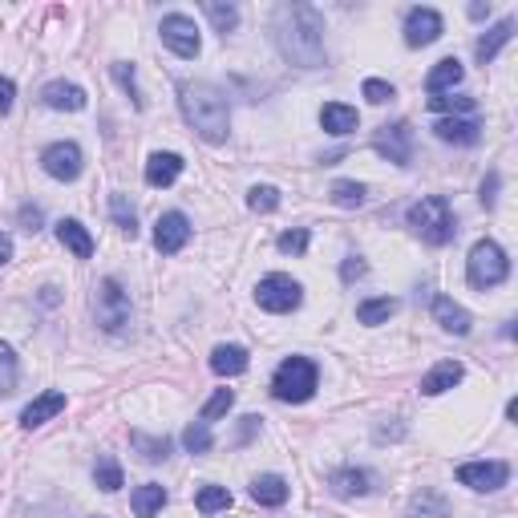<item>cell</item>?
Returning a JSON list of instances; mask_svg holds the SVG:
<instances>
[{"label": "cell", "instance_id": "obj_11", "mask_svg": "<svg viewBox=\"0 0 518 518\" xmlns=\"http://www.w3.org/2000/svg\"><path fill=\"white\" fill-rule=\"evenodd\" d=\"M373 146H377V154H385L389 162L409 167V162H413V130H409V122L381 126V130L373 134Z\"/></svg>", "mask_w": 518, "mask_h": 518}, {"label": "cell", "instance_id": "obj_16", "mask_svg": "<svg viewBox=\"0 0 518 518\" xmlns=\"http://www.w3.org/2000/svg\"><path fill=\"white\" fill-rule=\"evenodd\" d=\"M433 134L441 142H454V146H478L482 142V126L474 118H441V122H433Z\"/></svg>", "mask_w": 518, "mask_h": 518}, {"label": "cell", "instance_id": "obj_15", "mask_svg": "<svg viewBox=\"0 0 518 518\" xmlns=\"http://www.w3.org/2000/svg\"><path fill=\"white\" fill-rule=\"evenodd\" d=\"M62 409H65V393H62V389H49V393H41L37 401L25 405V413H21V425H25V430H37V425L53 422Z\"/></svg>", "mask_w": 518, "mask_h": 518}, {"label": "cell", "instance_id": "obj_32", "mask_svg": "<svg viewBox=\"0 0 518 518\" xmlns=\"http://www.w3.org/2000/svg\"><path fill=\"white\" fill-rule=\"evenodd\" d=\"M110 215H114V223L126 231V235H138V215H134V207H130V199H126L122 191H114L110 194Z\"/></svg>", "mask_w": 518, "mask_h": 518}, {"label": "cell", "instance_id": "obj_1", "mask_svg": "<svg viewBox=\"0 0 518 518\" xmlns=\"http://www.w3.org/2000/svg\"><path fill=\"white\" fill-rule=\"evenodd\" d=\"M275 45L284 62L296 70H320L328 62L325 53V17L312 4H284L275 12Z\"/></svg>", "mask_w": 518, "mask_h": 518}, {"label": "cell", "instance_id": "obj_40", "mask_svg": "<svg viewBox=\"0 0 518 518\" xmlns=\"http://www.w3.org/2000/svg\"><path fill=\"white\" fill-rule=\"evenodd\" d=\"M247 207H251L255 215L275 211V207H280V191H275V186H251V191H247Z\"/></svg>", "mask_w": 518, "mask_h": 518}, {"label": "cell", "instance_id": "obj_29", "mask_svg": "<svg viewBox=\"0 0 518 518\" xmlns=\"http://www.w3.org/2000/svg\"><path fill=\"white\" fill-rule=\"evenodd\" d=\"M130 446L142 454V462H167V457H170V441L167 438H150V433H142V430L130 433Z\"/></svg>", "mask_w": 518, "mask_h": 518}, {"label": "cell", "instance_id": "obj_49", "mask_svg": "<svg viewBox=\"0 0 518 518\" xmlns=\"http://www.w3.org/2000/svg\"><path fill=\"white\" fill-rule=\"evenodd\" d=\"M470 17H474V21H486V17H490V4H482V0H478V4H470Z\"/></svg>", "mask_w": 518, "mask_h": 518}, {"label": "cell", "instance_id": "obj_30", "mask_svg": "<svg viewBox=\"0 0 518 518\" xmlns=\"http://www.w3.org/2000/svg\"><path fill=\"white\" fill-rule=\"evenodd\" d=\"M202 12H207V17H211V25H215V33H235V25H239V9L235 4H223V0H207V4H202Z\"/></svg>", "mask_w": 518, "mask_h": 518}, {"label": "cell", "instance_id": "obj_43", "mask_svg": "<svg viewBox=\"0 0 518 518\" xmlns=\"http://www.w3.org/2000/svg\"><path fill=\"white\" fill-rule=\"evenodd\" d=\"M275 247H280L284 255H304V251H308V231H304V227L284 231V235L275 239Z\"/></svg>", "mask_w": 518, "mask_h": 518}, {"label": "cell", "instance_id": "obj_45", "mask_svg": "<svg viewBox=\"0 0 518 518\" xmlns=\"http://www.w3.org/2000/svg\"><path fill=\"white\" fill-rule=\"evenodd\" d=\"M17 223L25 231H41V223H45V215H41V207H33V202H25V207H21L17 211Z\"/></svg>", "mask_w": 518, "mask_h": 518}, {"label": "cell", "instance_id": "obj_7", "mask_svg": "<svg viewBox=\"0 0 518 518\" xmlns=\"http://www.w3.org/2000/svg\"><path fill=\"white\" fill-rule=\"evenodd\" d=\"M300 300H304V288L284 272H272V275H264V280L255 284V304L264 308V312H275V317L300 308Z\"/></svg>", "mask_w": 518, "mask_h": 518}, {"label": "cell", "instance_id": "obj_3", "mask_svg": "<svg viewBox=\"0 0 518 518\" xmlns=\"http://www.w3.org/2000/svg\"><path fill=\"white\" fill-rule=\"evenodd\" d=\"M409 227L425 239L430 247H446L449 239L457 235V219L449 211V202L441 194H430V199L413 202L409 207Z\"/></svg>", "mask_w": 518, "mask_h": 518}, {"label": "cell", "instance_id": "obj_26", "mask_svg": "<svg viewBox=\"0 0 518 518\" xmlns=\"http://www.w3.org/2000/svg\"><path fill=\"white\" fill-rule=\"evenodd\" d=\"M251 498L259 502V506H284V502H288V482H284L280 474H259L251 482Z\"/></svg>", "mask_w": 518, "mask_h": 518}, {"label": "cell", "instance_id": "obj_38", "mask_svg": "<svg viewBox=\"0 0 518 518\" xmlns=\"http://www.w3.org/2000/svg\"><path fill=\"white\" fill-rule=\"evenodd\" d=\"M17 377H21V365H17V352L9 344H0V397L12 393L17 389Z\"/></svg>", "mask_w": 518, "mask_h": 518}, {"label": "cell", "instance_id": "obj_28", "mask_svg": "<svg viewBox=\"0 0 518 518\" xmlns=\"http://www.w3.org/2000/svg\"><path fill=\"white\" fill-rule=\"evenodd\" d=\"M409 518H449V502H446V494H438V490L413 494V502H409Z\"/></svg>", "mask_w": 518, "mask_h": 518}, {"label": "cell", "instance_id": "obj_42", "mask_svg": "<svg viewBox=\"0 0 518 518\" xmlns=\"http://www.w3.org/2000/svg\"><path fill=\"white\" fill-rule=\"evenodd\" d=\"M360 94L369 97L373 106H385V102H393V97H397L393 86H389V81H381V78H369L365 86H360Z\"/></svg>", "mask_w": 518, "mask_h": 518}, {"label": "cell", "instance_id": "obj_10", "mask_svg": "<svg viewBox=\"0 0 518 518\" xmlns=\"http://www.w3.org/2000/svg\"><path fill=\"white\" fill-rule=\"evenodd\" d=\"M81 146L78 142H53V146L41 154V167L49 178H57V183H73V178L81 175Z\"/></svg>", "mask_w": 518, "mask_h": 518}, {"label": "cell", "instance_id": "obj_12", "mask_svg": "<svg viewBox=\"0 0 518 518\" xmlns=\"http://www.w3.org/2000/svg\"><path fill=\"white\" fill-rule=\"evenodd\" d=\"M186 239H191V219H186L183 211H167V215H159V223H154V247H159L162 255L183 251Z\"/></svg>", "mask_w": 518, "mask_h": 518}, {"label": "cell", "instance_id": "obj_48", "mask_svg": "<svg viewBox=\"0 0 518 518\" xmlns=\"http://www.w3.org/2000/svg\"><path fill=\"white\" fill-rule=\"evenodd\" d=\"M9 259H12V239L0 231V264H9Z\"/></svg>", "mask_w": 518, "mask_h": 518}, {"label": "cell", "instance_id": "obj_14", "mask_svg": "<svg viewBox=\"0 0 518 518\" xmlns=\"http://www.w3.org/2000/svg\"><path fill=\"white\" fill-rule=\"evenodd\" d=\"M41 102L49 110H70V114H78V110H86V89L73 86V81H49V86L41 89Z\"/></svg>", "mask_w": 518, "mask_h": 518}, {"label": "cell", "instance_id": "obj_4", "mask_svg": "<svg viewBox=\"0 0 518 518\" xmlns=\"http://www.w3.org/2000/svg\"><path fill=\"white\" fill-rule=\"evenodd\" d=\"M317 381H320V373H317V365L308 357H288L275 369V377H272V393H275V401H288V405H304L308 397L317 393Z\"/></svg>", "mask_w": 518, "mask_h": 518}, {"label": "cell", "instance_id": "obj_25", "mask_svg": "<svg viewBox=\"0 0 518 518\" xmlns=\"http://www.w3.org/2000/svg\"><path fill=\"white\" fill-rule=\"evenodd\" d=\"M320 126H325L328 134H336V138H344V134L357 130V110L344 106V102H328V106L320 110Z\"/></svg>", "mask_w": 518, "mask_h": 518}, {"label": "cell", "instance_id": "obj_19", "mask_svg": "<svg viewBox=\"0 0 518 518\" xmlns=\"http://www.w3.org/2000/svg\"><path fill=\"white\" fill-rule=\"evenodd\" d=\"M369 482L373 478L365 474V470H357V465L333 470V478H328V486H333L336 498H365V494H369Z\"/></svg>", "mask_w": 518, "mask_h": 518}, {"label": "cell", "instance_id": "obj_6", "mask_svg": "<svg viewBox=\"0 0 518 518\" xmlns=\"http://www.w3.org/2000/svg\"><path fill=\"white\" fill-rule=\"evenodd\" d=\"M94 317L106 333H122V328L130 325V296H126V288L114 275H106V280L94 288Z\"/></svg>", "mask_w": 518, "mask_h": 518}, {"label": "cell", "instance_id": "obj_35", "mask_svg": "<svg viewBox=\"0 0 518 518\" xmlns=\"http://www.w3.org/2000/svg\"><path fill=\"white\" fill-rule=\"evenodd\" d=\"M365 183H349V178H341V183H333V202L336 207H344V211H357L360 202H365Z\"/></svg>", "mask_w": 518, "mask_h": 518}, {"label": "cell", "instance_id": "obj_44", "mask_svg": "<svg viewBox=\"0 0 518 518\" xmlns=\"http://www.w3.org/2000/svg\"><path fill=\"white\" fill-rule=\"evenodd\" d=\"M498 186H502L498 170H490V175L482 178V194H478V199H482V207H486V211H494V202H498Z\"/></svg>", "mask_w": 518, "mask_h": 518}, {"label": "cell", "instance_id": "obj_37", "mask_svg": "<svg viewBox=\"0 0 518 518\" xmlns=\"http://www.w3.org/2000/svg\"><path fill=\"white\" fill-rule=\"evenodd\" d=\"M231 405H235V393H231V389H215V397H211L207 405H202L199 422H202V425L219 422V417H227V413H231Z\"/></svg>", "mask_w": 518, "mask_h": 518}, {"label": "cell", "instance_id": "obj_31", "mask_svg": "<svg viewBox=\"0 0 518 518\" xmlns=\"http://www.w3.org/2000/svg\"><path fill=\"white\" fill-rule=\"evenodd\" d=\"M397 308H401V304H397L393 296H381V300H365V304L357 308V320H360V325H385V320L393 317Z\"/></svg>", "mask_w": 518, "mask_h": 518}, {"label": "cell", "instance_id": "obj_13", "mask_svg": "<svg viewBox=\"0 0 518 518\" xmlns=\"http://www.w3.org/2000/svg\"><path fill=\"white\" fill-rule=\"evenodd\" d=\"M441 37V12L438 9H409L405 17V45L409 49H425Z\"/></svg>", "mask_w": 518, "mask_h": 518}, {"label": "cell", "instance_id": "obj_33", "mask_svg": "<svg viewBox=\"0 0 518 518\" xmlns=\"http://www.w3.org/2000/svg\"><path fill=\"white\" fill-rule=\"evenodd\" d=\"M194 506H199L202 514H219V510L231 506V490L227 486H202V490L194 494Z\"/></svg>", "mask_w": 518, "mask_h": 518}, {"label": "cell", "instance_id": "obj_39", "mask_svg": "<svg viewBox=\"0 0 518 518\" xmlns=\"http://www.w3.org/2000/svg\"><path fill=\"white\" fill-rule=\"evenodd\" d=\"M110 73H114V81L126 89V94H130L134 110L146 106V102H142V94H138V81H134V65H130V62H114V65H110Z\"/></svg>", "mask_w": 518, "mask_h": 518}, {"label": "cell", "instance_id": "obj_46", "mask_svg": "<svg viewBox=\"0 0 518 518\" xmlns=\"http://www.w3.org/2000/svg\"><path fill=\"white\" fill-rule=\"evenodd\" d=\"M365 272H369V264H365L360 255H349V259H344V264H341V280H344V284L360 280V275H365Z\"/></svg>", "mask_w": 518, "mask_h": 518}, {"label": "cell", "instance_id": "obj_17", "mask_svg": "<svg viewBox=\"0 0 518 518\" xmlns=\"http://www.w3.org/2000/svg\"><path fill=\"white\" fill-rule=\"evenodd\" d=\"M433 320H438L446 333H454V336H465L470 333V312H465L457 300H449V296H433Z\"/></svg>", "mask_w": 518, "mask_h": 518}, {"label": "cell", "instance_id": "obj_27", "mask_svg": "<svg viewBox=\"0 0 518 518\" xmlns=\"http://www.w3.org/2000/svg\"><path fill=\"white\" fill-rule=\"evenodd\" d=\"M130 506H134V518H154L162 506H167V490H162L159 482H146V486L134 490Z\"/></svg>", "mask_w": 518, "mask_h": 518}, {"label": "cell", "instance_id": "obj_47", "mask_svg": "<svg viewBox=\"0 0 518 518\" xmlns=\"http://www.w3.org/2000/svg\"><path fill=\"white\" fill-rule=\"evenodd\" d=\"M12 102H17V86L9 78H0V114H9Z\"/></svg>", "mask_w": 518, "mask_h": 518}, {"label": "cell", "instance_id": "obj_21", "mask_svg": "<svg viewBox=\"0 0 518 518\" xmlns=\"http://www.w3.org/2000/svg\"><path fill=\"white\" fill-rule=\"evenodd\" d=\"M178 175H183V159L170 154V150H159V154L146 159V183L150 186H170Z\"/></svg>", "mask_w": 518, "mask_h": 518}, {"label": "cell", "instance_id": "obj_41", "mask_svg": "<svg viewBox=\"0 0 518 518\" xmlns=\"http://www.w3.org/2000/svg\"><path fill=\"white\" fill-rule=\"evenodd\" d=\"M183 446L191 449V454H207V449L215 446V438H211V425H202V422L186 425V433H183Z\"/></svg>", "mask_w": 518, "mask_h": 518}, {"label": "cell", "instance_id": "obj_8", "mask_svg": "<svg viewBox=\"0 0 518 518\" xmlns=\"http://www.w3.org/2000/svg\"><path fill=\"white\" fill-rule=\"evenodd\" d=\"M162 45H167L170 53L175 57H199V49H202V41H199V29H194V21L191 17H183V12H170V17H162Z\"/></svg>", "mask_w": 518, "mask_h": 518}, {"label": "cell", "instance_id": "obj_2", "mask_svg": "<svg viewBox=\"0 0 518 518\" xmlns=\"http://www.w3.org/2000/svg\"><path fill=\"white\" fill-rule=\"evenodd\" d=\"M178 106H183V118L194 126L202 142H227L231 134V106H227V94L211 81H183L178 86Z\"/></svg>", "mask_w": 518, "mask_h": 518}, {"label": "cell", "instance_id": "obj_20", "mask_svg": "<svg viewBox=\"0 0 518 518\" xmlns=\"http://www.w3.org/2000/svg\"><path fill=\"white\" fill-rule=\"evenodd\" d=\"M462 78H465L462 62H457V57H441V62L430 70V78H425V89H430L433 97H438V94H454V86H462Z\"/></svg>", "mask_w": 518, "mask_h": 518}, {"label": "cell", "instance_id": "obj_36", "mask_svg": "<svg viewBox=\"0 0 518 518\" xmlns=\"http://www.w3.org/2000/svg\"><path fill=\"white\" fill-rule=\"evenodd\" d=\"M94 482L102 486L106 494L122 490V465H118L114 457H97V465H94Z\"/></svg>", "mask_w": 518, "mask_h": 518}, {"label": "cell", "instance_id": "obj_18", "mask_svg": "<svg viewBox=\"0 0 518 518\" xmlns=\"http://www.w3.org/2000/svg\"><path fill=\"white\" fill-rule=\"evenodd\" d=\"M510 37H514V17H502L494 29H486V37H478L474 57H478V62H482V65H490L494 57L502 53V45H506Z\"/></svg>", "mask_w": 518, "mask_h": 518}, {"label": "cell", "instance_id": "obj_34", "mask_svg": "<svg viewBox=\"0 0 518 518\" xmlns=\"http://www.w3.org/2000/svg\"><path fill=\"white\" fill-rule=\"evenodd\" d=\"M474 97H465V94H438L430 97V110L433 114H474Z\"/></svg>", "mask_w": 518, "mask_h": 518}, {"label": "cell", "instance_id": "obj_23", "mask_svg": "<svg viewBox=\"0 0 518 518\" xmlns=\"http://www.w3.org/2000/svg\"><path fill=\"white\" fill-rule=\"evenodd\" d=\"M247 365H251V357H247L243 344H219L211 352V369L219 377H239V373H247Z\"/></svg>", "mask_w": 518, "mask_h": 518}, {"label": "cell", "instance_id": "obj_9", "mask_svg": "<svg viewBox=\"0 0 518 518\" xmlns=\"http://www.w3.org/2000/svg\"><path fill=\"white\" fill-rule=\"evenodd\" d=\"M457 482L478 490V494H494L510 482V465L506 462H465L462 470H457Z\"/></svg>", "mask_w": 518, "mask_h": 518}, {"label": "cell", "instance_id": "obj_22", "mask_svg": "<svg viewBox=\"0 0 518 518\" xmlns=\"http://www.w3.org/2000/svg\"><path fill=\"white\" fill-rule=\"evenodd\" d=\"M462 377H465V369L457 365V360H441V365H433V369L422 377V393L438 397V393H446V389H454Z\"/></svg>", "mask_w": 518, "mask_h": 518}, {"label": "cell", "instance_id": "obj_24", "mask_svg": "<svg viewBox=\"0 0 518 518\" xmlns=\"http://www.w3.org/2000/svg\"><path fill=\"white\" fill-rule=\"evenodd\" d=\"M57 239H62V247H65V251H73L78 259H89V255H94V235H89L78 219L57 223Z\"/></svg>", "mask_w": 518, "mask_h": 518}, {"label": "cell", "instance_id": "obj_5", "mask_svg": "<svg viewBox=\"0 0 518 518\" xmlns=\"http://www.w3.org/2000/svg\"><path fill=\"white\" fill-rule=\"evenodd\" d=\"M510 275V259L494 239H478L470 247V259H465V280L474 284V288H498L502 280Z\"/></svg>", "mask_w": 518, "mask_h": 518}]
</instances>
